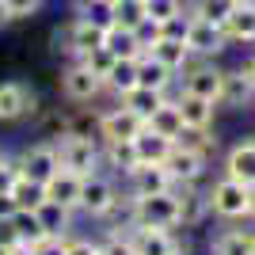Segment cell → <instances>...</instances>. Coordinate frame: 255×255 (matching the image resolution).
<instances>
[{
	"mask_svg": "<svg viewBox=\"0 0 255 255\" xmlns=\"http://www.w3.org/2000/svg\"><path fill=\"white\" fill-rule=\"evenodd\" d=\"M221 175H229V179H236V183H244V187H252V191H255V133L233 141V145L225 149Z\"/></svg>",
	"mask_w": 255,
	"mask_h": 255,
	"instance_id": "cell-10",
	"label": "cell"
},
{
	"mask_svg": "<svg viewBox=\"0 0 255 255\" xmlns=\"http://www.w3.org/2000/svg\"><path fill=\"white\" fill-rule=\"evenodd\" d=\"M252 4H255V0H252Z\"/></svg>",
	"mask_w": 255,
	"mask_h": 255,
	"instance_id": "cell-55",
	"label": "cell"
},
{
	"mask_svg": "<svg viewBox=\"0 0 255 255\" xmlns=\"http://www.w3.org/2000/svg\"><path fill=\"white\" fill-rule=\"evenodd\" d=\"M175 145H179V149H191V152H202V156H213V152H217L213 129H198V126H183L179 133H175Z\"/></svg>",
	"mask_w": 255,
	"mask_h": 255,
	"instance_id": "cell-32",
	"label": "cell"
},
{
	"mask_svg": "<svg viewBox=\"0 0 255 255\" xmlns=\"http://www.w3.org/2000/svg\"><path fill=\"white\" fill-rule=\"evenodd\" d=\"M175 194H179V229H198L206 217H213L210 198H206V191L198 183L194 187H175Z\"/></svg>",
	"mask_w": 255,
	"mask_h": 255,
	"instance_id": "cell-17",
	"label": "cell"
},
{
	"mask_svg": "<svg viewBox=\"0 0 255 255\" xmlns=\"http://www.w3.org/2000/svg\"><path fill=\"white\" fill-rule=\"evenodd\" d=\"M225 38H229V46L255 50V4H236L233 15L225 19Z\"/></svg>",
	"mask_w": 255,
	"mask_h": 255,
	"instance_id": "cell-18",
	"label": "cell"
},
{
	"mask_svg": "<svg viewBox=\"0 0 255 255\" xmlns=\"http://www.w3.org/2000/svg\"><path fill=\"white\" fill-rule=\"evenodd\" d=\"M34 213H38V221H42L46 236H69V233H73L76 210H69V206H57V202H50V198H46Z\"/></svg>",
	"mask_w": 255,
	"mask_h": 255,
	"instance_id": "cell-25",
	"label": "cell"
},
{
	"mask_svg": "<svg viewBox=\"0 0 255 255\" xmlns=\"http://www.w3.org/2000/svg\"><path fill=\"white\" fill-rule=\"evenodd\" d=\"M240 65H244V73H248V76H252V80H255V50L248 53V57H244V61H240Z\"/></svg>",
	"mask_w": 255,
	"mask_h": 255,
	"instance_id": "cell-47",
	"label": "cell"
},
{
	"mask_svg": "<svg viewBox=\"0 0 255 255\" xmlns=\"http://www.w3.org/2000/svg\"><path fill=\"white\" fill-rule=\"evenodd\" d=\"M99 255H133V244H129L126 229H103V236H99Z\"/></svg>",
	"mask_w": 255,
	"mask_h": 255,
	"instance_id": "cell-35",
	"label": "cell"
},
{
	"mask_svg": "<svg viewBox=\"0 0 255 255\" xmlns=\"http://www.w3.org/2000/svg\"><path fill=\"white\" fill-rule=\"evenodd\" d=\"M187 50L191 57H202V61H217L225 50H229V38H225V27L210 19H191V31H187Z\"/></svg>",
	"mask_w": 255,
	"mask_h": 255,
	"instance_id": "cell-9",
	"label": "cell"
},
{
	"mask_svg": "<svg viewBox=\"0 0 255 255\" xmlns=\"http://www.w3.org/2000/svg\"><path fill=\"white\" fill-rule=\"evenodd\" d=\"M103 46L111 53H115V57H129V61H133V57H141V42H137V34H133V27H122V23H115V27H107V34H103Z\"/></svg>",
	"mask_w": 255,
	"mask_h": 255,
	"instance_id": "cell-27",
	"label": "cell"
},
{
	"mask_svg": "<svg viewBox=\"0 0 255 255\" xmlns=\"http://www.w3.org/2000/svg\"><path fill=\"white\" fill-rule=\"evenodd\" d=\"M34 255H65V236H46L42 244H34Z\"/></svg>",
	"mask_w": 255,
	"mask_h": 255,
	"instance_id": "cell-44",
	"label": "cell"
},
{
	"mask_svg": "<svg viewBox=\"0 0 255 255\" xmlns=\"http://www.w3.org/2000/svg\"><path fill=\"white\" fill-rule=\"evenodd\" d=\"M137 164L141 160H137V152H133V141H111V145H103V168L111 171V175L126 179Z\"/></svg>",
	"mask_w": 255,
	"mask_h": 255,
	"instance_id": "cell-24",
	"label": "cell"
},
{
	"mask_svg": "<svg viewBox=\"0 0 255 255\" xmlns=\"http://www.w3.org/2000/svg\"><path fill=\"white\" fill-rule=\"evenodd\" d=\"M115 4H122V0H115Z\"/></svg>",
	"mask_w": 255,
	"mask_h": 255,
	"instance_id": "cell-54",
	"label": "cell"
},
{
	"mask_svg": "<svg viewBox=\"0 0 255 255\" xmlns=\"http://www.w3.org/2000/svg\"><path fill=\"white\" fill-rule=\"evenodd\" d=\"M145 126H149V129H156L160 137H171V141H175V133L183 129V115H179V107H175V92H171V96L164 99V103H160L156 111H152Z\"/></svg>",
	"mask_w": 255,
	"mask_h": 255,
	"instance_id": "cell-26",
	"label": "cell"
},
{
	"mask_svg": "<svg viewBox=\"0 0 255 255\" xmlns=\"http://www.w3.org/2000/svg\"><path fill=\"white\" fill-rule=\"evenodd\" d=\"M145 4V15H152L156 23L171 19V15H179V11H187V0H141Z\"/></svg>",
	"mask_w": 255,
	"mask_h": 255,
	"instance_id": "cell-36",
	"label": "cell"
},
{
	"mask_svg": "<svg viewBox=\"0 0 255 255\" xmlns=\"http://www.w3.org/2000/svg\"><path fill=\"white\" fill-rule=\"evenodd\" d=\"M11 225H15V236H19L23 248H34V244H42V240H46V229H42V221H38V213H34V210H15Z\"/></svg>",
	"mask_w": 255,
	"mask_h": 255,
	"instance_id": "cell-31",
	"label": "cell"
},
{
	"mask_svg": "<svg viewBox=\"0 0 255 255\" xmlns=\"http://www.w3.org/2000/svg\"><path fill=\"white\" fill-rule=\"evenodd\" d=\"M175 107L183 115V126H198V129H213V118H217V103L210 99H198V96H187L175 88Z\"/></svg>",
	"mask_w": 255,
	"mask_h": 255,
	"instance_id": "cell-19",
	"label": "cell"
},
{
	"mask_svg": "<svg viewBox=\"0 0 255 255\" xmlns=\"http://www.w3.org/2000/svg\"><path fill=\"white\" fill-rule=\"evenodd\" d=\"M206 198H210V213L213 217H221V221H248L252 187L229 179V175H217V179L206 187Z\"/></svg>",
	"mask_w": 255,
	"mask_h": 255,
	"instance_id": "cell-3",
	"label": "cell"
},
{
	"mask_svg": "<svg viewBox=\"0 0 255 255\" xmlns=\"http://www.w3.org/2000/svg\"><path fill=\"white\" fill-rule=\"evenodd\" d=\"M236 4H252V0H236Z\"/></svg>",
	"mask_w": 255,
	"mask_h": 255,
	"instance_id": "cell-53",
	"label": "cell"
},
{
	"mask_svg": "<svg viewBox=\"0 0 255 255\" xmlns=\"http://www.w3.org/2000/svg\"><path fill=\"white\" fill-rule=\"evenodd\" d=\"M248 221L255 225V191H252V206H248Z\"/></svg>",
	"mask_w": 255,
	"mask_h": 255,
	"instance_id": "cell-49",
	"label": "cell"
},
{
	"mask_svg": "<svg viewBox=\"0 0 255 255\" xmlns=\"http://www.w3.org/2000/svg\"><path fill=\"white\" fill-rule=\"evenodd\" d=\"M80 61H84L88 69H92V73H96L99 80H103V76L111 73V65H115V53L107 50V46H96V50H88L84 57H80Z\"/></svg>",
	"mask_w": 255,
	"mask_h": 255,
	"instance_id": "cell-37",
	"label": "cell"
},
{
	"mask_svg": "<svg viewBox=\"0 0 255 255\" xmlns=\"http://www.w3.org/2000/svg\"><path fill=\"white\" fill-rule=\"evenodd\" d=\"M19 168H23V175H27V179H34V183H42V187H46V183L61 171V152H57V141L46 137V141H34L31 149H23Z\"/></svg>",
	"mask_w": 255,
	"mask_h": 255,
	"instance_id": "cell-7",
	"label": "cell"
},
{
	"mask_svg": "<svg viewBox=\"0 0 255 255\" xmlns=\"http://www.w3.org/2000/svg\"><path fill=\"white\" fill-rule=\"evenodd\" d=\"M168 255H191V252H187V248L179 244V248H175V252H168Z\"/></svg>",
	"mask_w": 255,
	"mask_h": 255,
	"instance_id": "cell-51",
	"label": "cell"
},
{
	"mask_svg": "<svg viewBox=\"0 0 255 255\" xmlns=\"http://www.w3.org/2000/svg\"><path fill=\"white\" fill-rule=\"evenodd\" d=\"M221 107H233V111L255 107V80L244 73V65L225 69V76H221Z\"/></svg>",
	"mask_w": 255,
	"mask_h": 255,
	"instance_id": "cell-15",
	"label": "cell"
},
{
	"mask_svg": "<svg viewBox=\"0 0 255 255\" xmlns=\"http://www.w3.org/2000/svg\"><path fill=\"white\" fill-rule=\"evenodd\" d=\"M129 225L179 229V194H129Z\"/></svg>",
	"mask_w": 255,
	"mask_h": 255,
	"instance_id": "cell-2",
	"label": "cell"
},
{
	"mask_svg": "<svg viewBox=\"0 0 255 255\" xmlns=\"http://www.w3.org/2000/svg\"><path fill=\"white\" fill-rule=\"evenodd\" d=\"M0 244H4V248H19V236H15L11 217H8V221H0Z\"/></svg>",
	"mask_w": 255,
	"mask_h": 255,
	"instance_id": "cell-45",
	"label": "cell"
},
{
	"mask_svg": "<svg viewBox=\"0 0 255 255\" xmlns=\"http://www.w3.org/2000/svg\"><path fill=\"white\" fill-rule=\"evenodd\" d=\"M57 88H61V99L73 103V107H88V103H96V99L103 96V80H99L84 61H65Z\"/></svg>",
	"mask_w": 255,
	"mask_h": 255,
	"instance_id": "cell-6",
	"label": "cell"
},
{
	"mask_svg": "<svg viewBox=\"0 0 255 255\" xmlns=\"http://www.w3.org/2000/svg\"><path fill=\"white\" fill-rule=\"evenodd\" d=\"M4 23H11V15H8V8H4V0H0V27Z\"/></svg>",
	"mask_w": 255,
	"mask_h": 255,
	"instance_id": "cell-48",
	"label": "cell"
},
{
	"mask_svg": "<svg viewBox=\"0 0 255 255\" xmlns=\"http://www.w3.org/2000/svg\"><path fill=\"white\" fill-rule=\"evenodd\" d=\"M137 88V57L129 61V57H115V65H111V73L103 76V92L111 99H122L126 92H133Z\"/></svg>",
	"mask_w": 255,
	"mask_h": 255,
	"instance_id": "cell-20",
	"label": "cell"
},
{
	"mask_svg": "<svg viewBox=\"0 0 255 255\" xmlns=\"http://www.w3.org/2000/svg\"><path fill=\"white\" fill-rule=\"evenodd\" d=\"M11 255H34V248H23V244H19V248H15Z\"/></svg>",
	"mask_w": 255,
	"mask_h": 255,
	"instance_id": "cell-50",
	"label": "cell"
},
{
	"mask_svg": "<svg viewBox=\"0 0 255 255\" xmlns=\"http://www.w3.org/2000/svg\"><path fill=\"white\" fill-rule=\"evenodd\" d=\"M11 198H15L19 210H38V206L46 202V187L34 183V179H27V175H19V179L11 183Z\"/></svg>",
	"mask_w": 255,
	"mask_h": 255,
	"instance_id": "cell-34",
	"label": "cell"
},
{
	"mask_svg": "<svg viewBox=\"0 0 255 255\" xmlns=\"http://www.w3.org/2000/svg\"><path fill=\"white\" fill-rule=\"evenodd\" d=\"M42 4H46V0H4V8H8L11 23H15V19H31V15H38V11H42Z\"/></svg>",
	"mask_w": 255,
	"mask_h": 255,
	"instance_id": "cell-42",
	"label": "cell"
},
{
	"mask_svg": "<svg viewBox=\"0 0 255 255\" xmlns=\"http://www.w3.org/2000/svg\"><path fill=\"white\" fill-rule=\"evenodd\" d=\"M164 168L171 171V179H175V187H194V183H202L206 175H210V156H202V152H191V149H171V156L164 160Z\"/></svg>",
	"mask_w": 255,
	"mask_h": 255,
	"instance_id": "cell-13",
	"label": "cell"
},
{
	"mask_svg": "<svg viewBox=\"0 0 255 255\" xmlns=\"http://www.w3.org/2000/svg\"><path fill=\"white\" fill-rule=\"evenodd\" d=\"M122 187L129 194H168V191H175V179H171V171L164 164H137L122 179Z\"/></svg>",
	"mask_w": 255,
	"mask_h": 255,
	"instance_id": "cell-14",
	"label": "cell"
},
{
	"mask_svg": "<svg viewBox=\"0 0 255 255\" xmlns=\"http://www.w3.org/2000/svg\"><path fill=\"white\" fill-rule=\"evenodd\" d=\"M191 8L179 11V15H171V19L160 23V31H164V38H175V42H187V31H191Z\"/></svg>",
	"mask_w": 255,
	"mask_h": 255,
	"instance_id": "cell-38",
	"label": "cell"
},
{
	"mask_svg": "<svg viewBox=\"0 0 255 255\" xmlns=\"http://www.w3.org/2000/svg\"><path fill=\"white\" fill-rule=\"evenodd\" d=\"M57 141V152H61V168L76 171V175H92V171L103 168V145L99 137H84V133H61Z\"/></svg>",
	"mask_w": 255,
	"mask_h": 255,
	"instance_id": "cell-4",
	"label": "cell"
},
{
	"mask_svg": "<svg viewBox=\"0 0 255 255\" xmlns=\"http://www.w3.org/2000/svg\"><path fill=\"white\" fill-rule=\"evenodd\" d=\"M141 19H145V4H141V0H122V4H115V23L137 27Z\"/></svg>",
	"mask_w": 255,
	"mask_h": 255,
	"instance_id": "cell-40",
	"label": "cell"
},
{
	"mask_svg": "<svg viewBox=\"0 0 255 255\" xmlns=\"http://www.w3.org/2000/svg\"><path fill=\"white\" fill-rule=\"evenodd\" d=\"M80 179L84 175H76V171H57L50 183H46V198L57 206H69V210H76V202H80Z\"/></svg>",
	"mask_w": 255,
	"mask_h": 255,
	"instance_id": "cell-23",
	"label": "cell"
},
{
	"mask_svg": "<svg viewBox=\"0 0 255 255\" xmlns=\"http://www.w3.org/2000/svg\"><path fill=\"white\" fill-rule=\"evenodd\" d=\"M187 8H191V15H198V19H210L217 23V27H225V19L233 15L236 0H187Z\"/></svg>",
	"mask_w": 255,
	"mask_h": 255,
	"instance_id": "cell-33",
	"label": "cell"
},
{
	"mask_svg": "<svg viewBox=\"0 0 255 255\" xmlns=\"http://www.w3.org/2000/svg\"><path fill=\"white\" fill-rule=\"evenodd\" d=\"M210 255H255V229H236V221H229L213 233Z\"/></svg>",
	"mask_w": 255,
	"mask_h": 255,
	"instance_id": "cell-16",
	"label": "cell"
},
{
	"mask_svg": "<svg viewBox=\"0 0 255 255\" xmlns=\"http://www.w3.org/2000/svg\"><path fill=\"white\" fill-rule=\"evenodd\" d=\"M126 236L133 244V255H168L183 244L175 229H156V225H126Z\"/></svg>",
	"mask_w": 255,
	"mask_h": 255,
	"instance_id": "cell-12",
	"label": "cell"
},
{
	"mask_svg": "<svg viewBox=\"0 0 255 255\" xmlns=\"http://www.w3.org/2000/svg\"><path fill=\"white\" fill-rule=\"evenodd\" d=\"M73 15H84L96 27H115V0H73Z\"/></svg>",
	"mask_w": 255,
	"mask_h": 255,
	"instance_id": "cell-30",
	"label": "cell"
},
{
	"mask_svg": "<svg viewBox=\"0 0 255 255\" xmlns=\"http://www.w3.org/2000/svg\"><path fill=\"white\" fill-rule=\"evenodd\" d=\"M126 187H118V175H111L107 168L92 171L80 179V202H76V213H84L88 221H107L115 206L122 202Z\"/></svg>",
	"mask_w": 255,
	"mask_h": 255,
	"instance_id": "cell-1",
	"label": "cell"
},
{
	"mask_svg": "<svg viewBox=\"0 0 255 255\" xmlns=\"http://www.w3.org/2000/svg\"><path fill=\"white\" fill-rule=\"evenodd\" d=\"M221 76L225 69L217 61H202V57H191V65L175 76V88L187 92V96H198V99H210V103L221 107Z\"/></svg>",
	"mask_w": 255,
	"mask_h": 255,
	"instance_id": "cell-5",
	"label": "cell"
},
{
	"mask_svg": "<svg viewBox=\"0 0 255 255\" xmlns=\"http://www.w3.org/2000/svg\"><path fill=\"white\" fill-rule=\"evenodd\" d=\"M171 149H175V141H171V137H160L156 129H149V126L133 137V152H137L141 164H164V160L171 156Z\"/></svg>",
	"mask_w": 255,
	"mask_h": 255,
	"instance_id": "cell-21",
	"label": "cell"
},
{
	"mask_svg": "<svg viewBox=\"0 0 255 255\" xmlns=\"http://www.w3.org/2000/svg\"><path fill=\"white\" fill-rule=\"evenodd\" d=\"M168 96H171V92H156V88H141V84H137L133 92H126V96H122V99H115V103L129 107L133 115H141L145 122H149V115H152V111H156V107L164 103Z\"/></svg>",
	"mask_w": 255,
	"mask_h": 255,
	"instance_id": "cell-28",
	"label": "cell"
},
{
	"mask_svg": "<svg viewBox=\"0 0 255 255\" xmlns=\"http://www.w3.org/2000/svg\"><path fill=\"white\" fill-rule=\"evenodd\" d=\"M65 255H99V236L69 233L65 236Z\"/></svg>",
	"mask_w": 255,
	"mask_h": 255,
	"instance_id": "cell-39",
	"label": "cell"
},
{
	"mask_svg": "<svg viewBox=\"0 0 255 255\" xmlns=\"http://www.w3.org/2000/svg\"><path fill=\"white\" fill-rule=\"evenodd\" d=\"M11 252H15V248H4V244H0V255H11Z\"/></svg>",
	"mask_w": 255,
	"mask_h": 255,
	"instance_id": "cell-52",
	"label": "cell"
},
{
	"mask_svg": "<svg viewBox=\"0 0 255 255\" xmlns=\"http://www.w3.org/2000/svg\"><path fill=\"white\" fill-rule=\"evenodd\" d=\"M133 34H137V42H141V50H152V46L164 38V31H160V23L152 19V15H145V19L133 27Z\"/></svg>",
	"mask_w": 255,
	"mask_h": 255,
	"instance_id": "cell-41",
	"label": "cell"
},
{
	"mask_svg": "<svg viewBox=\"0 0 255 255\" xmlns=\"http://www.w3.org/2000/svg\"><path fill=\"white\" fill-rule=\"evenodd\" d=\"M141 129H145V118L133 115V111L122 107V103L99 111V145H111V141H133Z\"/></svg>",
	"mask_w": 255,
	"mask_h": 255,
	"instance_id": "cell-8",
	"label": "cell"
},
{
	"mask_svg": "<svg viewBox=\"0 0 255 255\" xmlns=\"http://www.w3.org/2000/svg\"><path fill=\"white\" fill-rule=\"evenodd\" d=\"M15 198H11V191H0V221H8V217H15Z\"/></svg>",
	"mask_w": 255,
	"mask_h": 255,
	"instance_id": "cell-46",
	"label": "cell"
},
{
	"mask_svg": "<svg viewBox=\"0 0 255 255\" xmlns=\"http://www.w3.org/2000/svg\"><path fill=\"white\" fill-rule=\"evenodd\" d=\"M38 115V96L23 80H4L0 84V122H19V118Z\"/></svg>",
	"mask_w": 255,
	"mask_h": 255,
	"instance_id": "cell-11",
	"label": "cell"
},
{
	"mask_svg": "<svg viewBox=\"0 0 255 255\" xmlns=\"http://www.w3.org/2000/svg\"><path fill=\"white\" fill-rule=\"evenodd\" d=\"M137 84L141 88H156V92H175V73L168 65H160L152 53L137 57Z\"/></svg>",
	"mask_w": 255,
	"mask_h": 255,
	"instance_id": "cell-22",
	"label": "cell"
},
{
	"mask_svg": "<svg viewBox=\"0 0 255 255\" xmlns=\"http://www.w3.org/2000/svg\"><path fill=\"white\" fill-rule=\"evenodd\" d=\"M145 53H152L160 65H168L175 76L191 65V50H187V42H175V38H160V42L152 46V50H145Z\"/></svg>",
	"mask_w": 255,
	"mask_h": 255,
	"instance_id": "cell-29",
	"label": "cell"
},
{
	"mask_svg": "<svg viewBox=\"0 0 255 255\" xmlns=\"http://www.w3.org/2000/svg\"><path fill=\"white\" fill-rule=\"evenodd\" d=\"M23 175L19 168V156H8V152H0V191H11V183Z\"/></svg>",
	"mask_w": 255,
	"mask_h": 255,
	"instance_id": "cell-43",
	"label": "cell"
}]
</instances>
